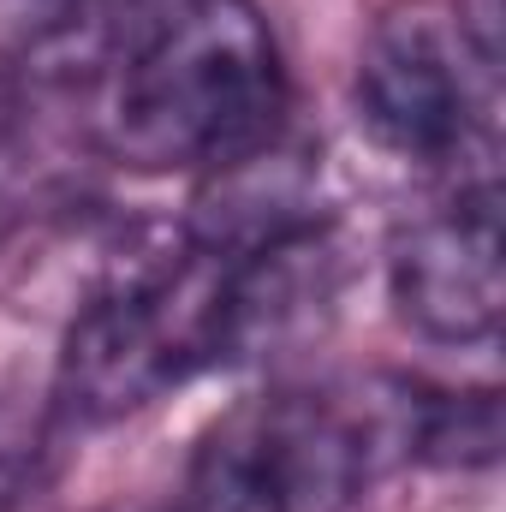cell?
Instances as JSON below:
<instances>
[{
    "label": "cell",
    "instance_id": "9c48e42d",
    "mask_svg": "<svg viewBox=\"0 0 506 512\" xmlns=\"http://www.w3.org/2000/svg\"><path fill=\"white\" fill-rule=\"evenodd\" d=\"M30 453H36V447H30L24 435H6V429H0V501H12V489L24 483Z\"/></svg>",
    "mask_w": 506,
    "mask_h": 512
},
{
    "label": "cell",
    "instance_id": "5b68a950",
    "mask_svg": "<svg viewBox=\"0 0 506 512\" xmlns=\"http://www.w3.org/2000/svg\"><path fill=\"white\" fill-rule=\"evenodd\" d=\"M387 298L393 316L435 346H483L501 328V191L489 173L459 179V191L387 239Z\"/></svg>",
    "mask_w": 506,
    "mask_h": 512
},
{
    "label": "cell",
    "instance_id": "7a4b0ae2",
    "mask_svg": "<svg viewBox=\"0 0 506 512\" xmlns=\"http://www.w3.org/2000/svg\"><path fill=\"white\" fill-rule=\"evenodd\" d=\"M411 382L268 387L221 411L173 512H346L417 441Z\"/></svg>",
    "mask_w": 506,
    "mask_h": 512
},
{
    "label": "cell",
    "instance_id": "277c9868",
    "mask_svg": "<svg viewBox=\"0 0 506 512\" xmlns=\"http://www.w3.org/2000/svg\"><path fill=\"white\" fill-rule=\"evenodd\" d=\"M358 120L387 155L465 167L489 149L501 114L495 36L465 0H387L358 48Z\"/></svg>",
    "mask_w": 506,
    "mask_h": 512
},
{
    "label": "cell",
    "instance_id": "52a82bcc",
    "mask_svg": "<svg viewBox=\"0 0 506 512\" xmlns=\"http://www.w3.org/2000/svg\"><path fill=\"white\" fill-rule=\"evenodd\" d=\"M102 0H0V42L12 48H66L90 30Z\"/></svg>",
    "mask_w": 506,
    "mask_h": 512
},
{
    "label": "cell",
    "instance_id": "ba28073f",
    "mask_svg": "<svg viewBox=\"0 0 506 512\" xmlns=\"http://www.w3.org/2000/svg\"><path fill=\"white\" fill-rule=\"evenodd\" d=\"M18 131H24V84L0 66V155L18 143Z\"/></svg>",
    "mask_w": 506,
    "mask_h": 512
},
{
    "label": "cell",
    "instance_id": "8992f818",
    "mask_svg": "<svg viewBox=\"0 0 506 512\" xmlns=\"http://www.w3.org/2000/svg\"><path fill=\"white\" fill-rule=\"evenodd\" d=\"M501 453V399L495 393H417L411 459L483 471Z\"/></svg>",
    "mask_w": 506,
    "mask_h": 512
},
{
    "label": "cell",
    "instance_id": "3957f363",
    "mask_svg": "<svg viewBox=\"0 0 506 512\" xmlns=\"http://www.w3.org/2000/svg\"><path fill=\"white\" fill-rule=\"evenodd\" d=\"M221 364H227V251L185 233L155 251H131L72 310L54 387L66 411L108 423Z\"/></svg>",
    "mask_w": 506,
    "mask_h": 512
},
{
    "label": "cell",
    "instance_id": "6da1fadb",
    "mask_svg": "<svg viewBox=\"0 0 506 512\" xmlns=\"http://www.w3.org/2000/svg\"><path fill=\"white\" fill-rule=\"evenodd\" d=\"M286 60L256 0H173L108 72L102 137L137 173H227L280 143Z\"/></svg>",
    "mask_w": 506,
    "mask_h": 512
}]
</instances>
